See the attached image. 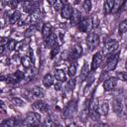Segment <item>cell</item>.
I'll list each match as a JSON object with an SVG mask.
<instances>
[{
    "label": "cell",
    "mask_w": 127,
    "mask_h": 127,
    "mask_svg": "<svg viewBox=\"0 0 127 127\" xmlns=\"http://www.w3.org/2000/svg\"><path fill=\"white\" fill-rule=\"evenodd\" d=\"M99 36L94 33H90L86 38V45L90 50H93L99 45Z\"/></svg>",
    "instance_id": "277c9868"
},
{
    "label": "cell",
    "mask_w": 127,
    "mask_h": 127,
    "mask_svg": "<svg viewBox=\"0 0 127 127\" xmlns=\"http://www.w3.org/2000/svg\"><path fill=\"white\" fill-rule=\"evenodd\" d=\"M43 84L46 87H50L54 84V76L51 73H47L43 78Z\"/></svg>",
    "instance_id": "ac0fdd59"
},
{
    "label": "cell",
    "mask_w": 127,
    "mask_h": 127,
    "mask_svg": "<svg viewBox=\"0 0 127 127\" xmlns=\"http://www.w3.org/2000/svg\"><path fill=\"white\" fill-rule=\"evenodd\" d=\"M4 52V46H1V50H0V55H3Z\"/></svg>",
    "instance_id": "60d3db41"
},
{
    "label": "cell",
    "mask_w": 127,
    "mask_h": 127,
    "mask_svg": "<svg viewBox=\"0 0 127 127\" xmlns=\"http://www.w3.org/2000/svg\"><path fill=\"white\" fill-rule=\"evenodd\" d=\"M107 61L103 68V72H109L115 69L119 62V53H110L107 55Z\"/></svg>",
    "instance_id": "6da1fadb"
},
{
    "label": "cell",
    "mask_w": 127,
    "mask_h": 127,
    "mask_svg": "<svg viewBox=\"0 0 127 127\" xmlns=\"http://www.w3.org/2000/svg\"><path fill=\"white\" fill-rule=\"evenodd\" d=\"M55 90H61L62 89V82L61 81H58L57 83H55Z\"/></svg>",
    "instance_id": "74e56055"
},
{
    "label": "cell",
    "mask_w": 127,
    "mask_h": 127,
    "mask_svg": "<svg viewBox=\"0 0 127 127\" xmlns=\"http://www.w3.org/2000/svg\"><path fill=\"white\" fill-rule=\"evenodd\" d=\"M21 19V13L19 11H14L13 14L10 16L9 18V23L10 24H16L17 22H19V20Z\"/></svg>",
    "instance_id": "44dd1931"
},
{
    "label": "cell",
    "mask_w": 127,
    "mask_h": 127,
    "mask_svg": "<svg viewBox=\"0 0 127 127\" xmlns=\"http://www.w3.org/2000/svg\"><path fill=\"white\" fill-rule=\"evenodd\" d=\"M114 5H115V0H105V2H104V13H105V15H108L113 11Z\"/></svg>",
    "instance_id": "9a60e30c"
},
{
    "label": "cell",
    "mask_w": 127,
    "mask_h": 127,
    "mask_svg": "<svg viewBox=\"0 0 127 127\" xmlns=\"http://www.w3.org/2000/svg\"><path fill=\"white\" fill-rule=\"evenodd\" d=\"M9 41L8 38H5V37H2L1 38V46H5V44H7Z\"/></svg>",
    "instance_id": "f35d334b"
},
{
    "label": "cell",
    "mask_w": 127,
    "mask_h": 127,
    "mask_svg": "<svg viewBox=\"0 0 127 127\" xmlns=\"http://www.w3.org/2000/svg\"><path fill=\"white\" fill-rule=\"evenodd\" d=\"M125 67H126V69H127V60H126V64H125Z\"/></svg>",
    "instance_id": "f6af8a7d"
},
{
    "label": "cell",
    "mask_w": 127,
    "mask_h": 127,
    "mask_svg": "<svg viewBox=\"0 0 127 127\" xmlns=\"http://www.w3.org/2000/svg\"><path fill=\"white\" fill-rule=\"evenodd\" d=\"M117 85V78L116 77H108L103 82V89L105 91H110L114 89Z\"/></svg>",
    "instance_id": "52a82bcc"
},
{
    "label": "cell",
    "mask_w": 127,
    "mask_h": 127,
    "mask_svg": "<svg viewBox=\"0 0 127 127\" xmlns=\"http://www.w3.org/2000/svg\"><path fill=\"white\" fill-rule=\"evenodd\" d=\"M119 46V43L118 41L116 40H111V41H108L105 43L104 45V53L106 54H110V53H113Z\"/></svg>",
    "instance_id": "ba28073f"
},
{
    "label": "cell",
    "mask_w": 127,
    "mask_h": 127,
    "mask_svg": "<svg viewBox=\"0 0 127 127\" xmlns=\"http://www.w3.org/2000/svg\"><path fill=\"white\" fill-rule=\"evenodd\" d=\"M72 13H73V8L71 4H65L61 11V15L64 19H70Z\"/></svg>",
    "instance_id": "30bf717a"
},
{
    "label": "cell",
    "mask_w": 127,
    "mask_h": 127,
    "mask_svg": "<svg viewBox=\"0 0 127 127\" xmlns=\"http://www.w3.org/2000/svg\"><path fill=\"white\" fill-rule=\"evenodd\" d=\"M79 21H80V13L77 10H73V13L70 17V24L72 26H75L79 23Z\"/></svg>",
    "instance_id": "e0dca14e"
},
{
    "label": "cell",
    "mask_w": 127,
    "mask_h": 127,
    "mask_svg": "<svg viewBox=\"0 0 127 127\" xmlns=\"http://www.w3.org/2000/svg\"><path fill=\"white\" fill-rule=\"evenodd\" d=\"M31 92H32V94H33L35 97H37V98H42V97H44V95H45L44 89H43L42 87H40V86H34V87L32 88V90H31Z\"/></svg>",
    "instance_id": "2e32d148"
},
{
    "label": "cell",
    "mask_w": 127,
    "mask_h": 127,
    "mask_svg": "<svg viewBox=\"0 0 127 127\" xmlns=\"http://www.w3.org/2000/svg\"><path fill=\"white\" fill-rule=\"evenodd\" d=\"M66 4V0H56L54 3V9L56 11H62L64 6Z\"/></svg>",
    "instance_id": "484cf974"
},
{
    "label": "cell",
    "mask_w": 127,
    "mask_h": 127,
    "mask_svg": "<svg viewBox=\"0 0 127 127\" xmlns=\"http://www.w3.org/2000/svg\"><path fill=\"white\" fill-rule=\"evenodd\" d=\"M81 54H82V48H81V46L79 44H76V45H74L72 47L70 53L68 54V59L76 60L81 56Z\"/></svg>",
    "instance_id": "8992f818"
},
{
    "label": "cell",
    "mask_w": 127,
    "mask_h": 127,
    "mask_svg": "<svg viewBox=\"0 0 127 127\" xmlns=\"http://www.w3.org/2000/svg\"><path fill=\"white\" fill-rule=\"evenodd\" d=\"M112 110H113L116 114H121V113H122L123 107H122L121 100H120L119 98H115V99L112 101Z\"/></svg>",
    "instance_id": "4fadbf2b"
},
{
    "label": "cell",
    "mask_w": 127,
    "mask_h": 127,
    "mask_svg": "<svg viewBox=\"0 0 127 127\" xmlns=\"http://www.w3.org/2000/svg\"><path fill=\"white\" fill-rule=\"evenodd\" d=\"M59 51H60V47L57 45V46H55V47H53L52 48V51H51V58L53 59L58 53H59Z\"/></svg>",
    "instance_id": "836d02e7"
},
{
    "label": "cell",
    "mask_w": 127,
    "mask_h": 127,
    "mask_svg": "<svg viewBox=\"0 0 127 127\" xmlns=\"http://www.w3.org/2000/svg\"><path fill=\"white\" fill-rule=\"evenodd\" d=\"M44 125H47V126H55V125H56V123H55V122H53L51 119H46V121H45Z\"/></svg>",
    "instance_id": "d590c367"
},
{
    "label": "cell",
    "mask_w": 127,
    "mask_h": 127,
    "mask_svg": "<svg viewBox=\"0 0 127 127\" xmlns=\"http://www.w3.org/2000/svg\"><path fill=\"white\" fill-rule=\"evenodd\" d=\"M118 31H119V33H121V34H123V33L127 32V19H126V20H124L123 22H121V23L119 24Z\"/></svg>",
    "instance_id": "f1b7e54d"
},
{
    "label": "cell",
    "mask_w": 127,
    "mask_h": 127,
    "mask_svg": "<svg viewBox=\"0 0 127 127\" xmlns=\"http://www.w3.org/2000/svg\"><path fill=\"white\" fill-rule=\"evenodd\" d=\"M12 102L15 104V105H17V106H24L25 105V103H24V101L21 99V98H19V97H12Z\"/></svg>",
    "instance_id": "1f68e13d"
},
{
    "label": "cell",
    "mask_w": 127,
    "mask_h": 127,
    "mask_svg": "<svg viewBox=\"0 0 127 127\" xmlns=\"http://www.w3.org/2000/svg\"><path fill=\"white\" fill-rule=\"evenodd\" d=\"M117 79L127 82V71H119L117 72Z\"/></svg>",
    "instance_id": "4dcf8cb0"
},
{
    "label": "cell",
    "mask_w": 127,
    "mask_h": 127,
    "mask_svg": "<svg viewBox=\"0 0 127 127\" xmlns=\"http://www.w3.org/2000/svg\"><path fill=\"white\" fill-rule=\"evenodd\" d=\"M55 77L58 79V81L64 82L66 80V74L63 69H57L55 71Z\"/></svg>",
    "instance_id": "ffe728a7"
},
{
    "label": "cell",
    "mask_w": 127,
    "mask_h": 127,
    "mask_svg": "<svg viewBox=\"0 0 127 127\" xmlns=\"http://www.w3.org/2000/svg\"><path fill=\"white\" fill-rule=\"evenodd\" d=\"M33 109H35L36 111H40V112H47L49 107H48V104L45 102V101H42V100H37L33 103L32 105Z\"/></svg>",
    "instance_id": "9c48e42d"
},
{
    "label": "cell",
    "mask_w": 127,
    "mask_h": 127,
    "mask_svg": "<svg viewBox=\"0 0 127 127\" xmlns=\"http://www.w3.org/2000/svg\"><path fill=\"white\" fill-rule=\"evenodd\" d=\"M76 73V63H71L67 67V75L69 77H73Z\"/></svg>",
    "instance_id": "d4e9b609"
},
{
    "label": "cell",
    "mask_w": 127,
    "mask_h": 127,
    "mask_svg": "<svg viewBox=\"0 0 127 127\" xmlns=\"http://www.w3.org/2000/svg\"><path fill=\"white\" fill-rule=\"evenodd\" d=\"M17 1H21V0H17Z\"/></svg>",
    "instance_id": "bcb514c9"
},
{
    "label": "cell",
    "mask_w": 127,
    "mask_h": 127,
    "mask_svg": "<svg viewBox=\"0 0 127 127\" xmlns=\"http://www.w3.org/2000/svg\"><path fill=\"white\" fill-rule=\"evenodd\" d=\"M75 83H76V81H75V78H73V77H70V79L66 82V89L67 90H69V91H71L73 88H74V86H75Z\"/></svg>",
    "instance_id": "4316f807"
},
{
    "label": "cell",
    "mask_w": 127,
    "mask_h": 127,
    "mask_svg": "<svg viewBox=\"0 0 127 127\" xmlns=\"http://www.w3.org/2000/svg\"><path fill=\"white\" fill-rule=\"evenodd\" d=\"M88 70H89V67H88V65H87V63H84V64H83V66H82V68H81L80 75H79V80H80V81L84 80V79L87 77V75H88Z\"/></svg>",
    "instance_id": "603a6c76"
},
{
    "label": "cell",
    "mask_w": 127,
    "mask_h": 127,
    "mask_svg": "<svg viewBox=\"0 0 127 127\" xmlns=\"http://www.w3.org/2000/svg\"><path fill=\"white\" fill-rule=\"evenodd\" d=\"M97 110H98V112H99L100 115L105 116V115L108 114V111H109V104H108L107 102H103V103L99 104Z\"/></svg>",
    "instance_id": "d6986e66"
},
{
    "label": "cell",
    "mask_w": 127,
    "mask_h": 127,
    "mask_svg": "<svg viewBox=\"0 0 127 127\" xmlns=\"http://www.w3.org/2000/svg\"><path fill=\"white\" fill-rule=\"evenodd\" d=\"M124 103H125V107H127V96L125 97V101H124Z\"/></svg>",
    "instance_id": "7bdbcfd3"
},
{
    "label": "cell",
    "mask_w": 127,
    "mask_h": 127,
    "mask_svg": "<svg viewBox=\"0 0 127 127\" xmlns=\"http://www.w3.org/2000/svg\"><path fill=\"white\" fill-rule=\"evenodd\" d=\"M102 61H103V56L100 52L96 53L93 55L92 57V60H91V64H90V70L91 71H94L96 70L102 64Z\"/></svg>",
    "instance_id": "3957f363"
},
{
    "label": "cell",
    "mask_w": 127,
    "mask_h": 127,
    "mask_svg": "<svg viewBox=\"0 0 127 127\" xmlns=\"http://www.w3.org/2000/svg\"><path fill=\"white\" fill-rule=\"evenodd\" d=\"M91 23H92V28H96L99 24V19L97 17V15H93V17L91 18Z\"/></svg>",
    "instance_id": "d6a6232c"
},
{
    "label": "cell",
    "mask_w": 127,
    "mask_h": 127,
    "mask_svg": "<svg viewBox=\"0 0 127 127\" xmlns=\"http://www.w3.org/2000/svg\"><path fill=\"white\" fill-rule=\"evenodd\" d=\"M32 34H33V28H30V29H28L26 31V33L24 34V36L25 37H30V36H32Z\"/></svg>",
    "instance_id": "8d00e7d4"
},
{
    "label": "cell",
    "mask_w": 127,
    "mask_h": 127,
    "mask_svg": "<svg viewBox=\"0 0 127 127\" xmlns=\"http://www.w3.org/2000/svg\"><path fill=\"white\" fill-rule=\"evenodd\" d=\"M125 1H127V0H125Z\"/></svg>",
    "instance_id": "7dc6e473"
},
{
    "label": "cell",
    "mask_w": 127,
    "mask_h": 127,
    "mask_svg": "<svg viewBox=\"0 0 127 127\" xmlns=\"http://www.w3.org/2000/svg\"><path fill=\"white\" fill-rule=\"evenodd\" d=\"M22 8H23V10H24L26 13H31V12H34V11H35L36 4H35L33 1L27 0V1H24V2L22 3Z\"/></svg>",
    "instance_id": "8fae6325"
},
{
    "label": "cell",
    "mask_w": 127,
    "mask_h": 127,
    "mask_svg": "<svg viewBox=\"0 0 127 127\" xmlns=\"http://www.w3.org/2000/svg\"><path fill=\"white\" fill-rule=\"evenodd\" d=\"M55 2H56V0H49V3H50V4H53V5H54Z\"/></svg>",
    "instance_id": "b9f144b4"
},
{
    "label": "cell",
    "mask_w": 127,
    "mask_h": 127,
    "mask_svg": "<svg viewBox=\"0 0 127 127\" xmlns=\"http://www.w3.org/2000/svg\"><path fill=\"white\" fill-rule=\"evenodd\" d=\"M90 26L92 27L91 19H82V20H80L79 23L77 24V29L79 30V32L85 33V32H87V31H89Z\"/></svg>",
    "instance_id": "5b68a950"
},
{
    "label": "cell",
    "mask_w": 127,
    "mask_h": 127,
    "mask_svg": "<svg viewBox=\"0 0 127 127\" xmlns=\"http://www.w3.org/2000/svg\"><path fill=\"white\" fill-rule=\"evenodd\" d=\"M16 46H17V43H16V41L13 40V39H9L8 43L6 44V47H7V49H8L9 51L15 50V49H16Z\"/></svg>",
    "instance_id": "83f0119b"
},
{
    "label": "cell",
    "mask_w": 127,
    "mask_h": 127,
    "mask_svg": "<svg viewBox=\"0 0 127 127\" xmlns=\"http://www.w3.org/2000/svg\"><path fill=\"white\" fill-rule=\"evenodd\" d=\"M46 44L49 46V47H51V49L53 48V47H55V46H57V37H56V35H54V34H52L49 38H47L46 40Z\"/></svg>",
    "instance_id": "cb8c5ba5"
},
{
    "label": "cell",
    "mask_w": 127,
    "mask_h": 127,
    "mask_svg": "<svg viewBox=\"0 0 127 127\" xmlns=\"http://www.w3.org/2000/svg\"><path fill=\"white\" fill-rule=\"evenodd\" d=\"M21 64L25 68H29L32 66V59L30 56H24L21 59Z\"/></svg>",
    "instance_id": "7402d4cb"
},
{
    "label": "cell",
    "mask_w": 127,
    "mask_h": 127,
    "mask_svg": "<svg viewBox=\"0 0 127 127\" xmlns=\"http://www.w3.org/2000/svg\"><path fill=\"white\" fill-rule=\"evenodd\" d=\"M53 34V27L50 23H46L44 24L43 28H42V36L43 38L46 40L47 38H49L51 35Z\"/></svg>",
    "instance_id": "7c38bea8"
},
{
    "label": "cell",
    "mask_w": 127,
    "mask_h": 127,
    "mask_svg": "<svg viewBox=\"0 0 127 127\" xmlns=\"http://www.w3.org/2000/svg\"><path fill=\"white\" fill-rule=\"evenodd\" d=\"M3 5H12V0H2Z\"/></svg>",
    "instance_id": "ab89813d"
},
{
    "label": "cell",
    "mask_w": 127,
    "mask_h": 127,
    "mask_svg": "<svg viewBox=\"0 0 127 127\" xmlns=\"http://www.w3.org/2000/svg\"><path fill=\"white\" fill-rule=\"evenodd\" d=\"M82 8L86 13H89L91 10V1L90 0H84V2L82 4Z\"/></svg>",
    "instance_id": "f546056e"
},
{
    "label": "cell",
    "mask_w": 127,
    "mask_h": 127,
    "mask_svg": "<svg viewBox=\"0 0 127 127\" xmlns=\"http://www.w3.org/2000/svg\"><path fill=\"white\" fill-rule=\"evenodd\" d=\"M20 124L21 123L18 121V119H16V118H9V119L4 120L1 123V126L2 127H14V126L20 125Z\"/></svg>",
    "instance_id": "5bb4252c"
},
{
    "label": "cell",
    "mask_w": 127,
    "mask_h": 127,
    "mask_svg": "<svg viewBox=\"0 0 127 127\" xmlns=\"http://www.w3.org/2000/svg\"><path fill=\"white\" fill-rule=\"evenodd\" d=\"M125 114L127 115V107H125Z\"/></svg>",
    "instance_id": "ee69618b"
},
{
    "label": "cell",
    "mask_w": 127,
    "mask_h": 127,
    "mask_svg": "<svg viewBox=\"0 0 127 127\" xmlns=\"http://www.w3.org/2000/svg\"><path fill=\"white\" fill-rule=\"evenodd\" d=\"M41 120V115L37 112H29L25 120L23 121L24 125H39Z\"/></svg>",
    "instance_id": "7a4b0ae2"
},
{
    "label": "cell",
    "mask_w": 127,
    "mask_h": 127,
    "mask_svg": "<svg viewBox=\"0 0 127 127\" xmlns=\"http://www.w3.org/2000/svg\"><path fill=\"white\" fill-rule=\"evenodd\" d=\"M85 79H87V82H86V87H88L93 81H94V75L91 73V74H89V75H87V77L85 78Z\"/></svg>",
    "instance_id": "e575fe53"
}]
</instances>
